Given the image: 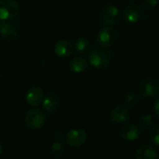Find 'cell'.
I'll use <instances>...</instances> for the list:
<instances>
[{
    "label": "cell",
    "instance_id": "6da1fadb",
    "mask_svg": "<svg viewBox=\"0 0 159 159\" xmlns=\"http://www.w3.org/2000/svg\"><path fill=\"white\" fill-rule=\"evenodd\" d=\"M111 61V53L104 48L95 49L89 54L90 65L96 69H103L107 67Z\"/></svg>",
    "mask_w": 159,
    "mask_h": 159
},
{
    "label": "cell",
    "instance_id": "7a4b0ae2",
    "mask_svg": "<svg viewBox=\"0 0 159 159\" xmlns=\"http://www.w3.org/2000/svg\"><path fill=\"white\" fill-rule=\"evenodd\" d=\"M46 121V114L43 110L33 107L25 114V123L27 126L31 129H39L41 128Z\"/></svg>",
    "mask_w": 159,
    "mask_h": 159
},
{
    "label": "cell",
    "instance_id": "3957f363",
    "mask_svg": "<svg viewBox=\"0 0 159 159\" xmlns=\"http://www.w3.org/2000/svg\"><path fill=\"white\" fill-rule=\"evenodd\" d=\"M20 11L16 0H0V20L9 21L14 18Z\"/></svg>",
    "mask_w": 159,
    "mask_h": 159
},
{
    "label": "cell",
    "instance_id": "277c9868",
    "mask_svg": "<svg viewBox=\"0 0 159 159\" xmlns=\"http://www.w3.org/2000/svg\"><path fill=\"white\" fill-rule=\"evenodd\" d=\"M139 91L144 98H154L159 94V81L154 78H146L139 83Z\"/></svg>",
    "mask_w": 159,
    "mask_h": 159
},
{
    "label": "cell",
    "instance_id": "5b68a950",
    "mask_svg": "<svg viewBox=\"0 0 159 159\" xmlns=\"http://www.w3.org/2000/svg\"><path fill=\"white\" fill-rule=\"evenodd\" d=\"M117 39V33L111 26L102 27L97 36V40L98 44L104 48L112 46Z\"/></svg>",
    "mask_w": 159,
    "mask_h": 159
},
{
    "label": "cell",
    "instance_id": "8992f818",
    "mask_svg": "<svg viewBox=\"0 0 159 159\" xmlns=\"http://www.w3.org/2000/svg\"><path fill=\"white\" fill-rule=\"evenodd\" d=\"M66 143L72 148L81 147L87 141V134L84 129L74 128L66 133Z\"/></svg>",
    "mask_w": 159,
    "mask_h": 159
},
{
    "label": "cell",
    "instance_id": "52a82bcc",
    "mask_svg": "<svg viewBox=\"0 0 159 159\" xmlns=\"http://www.w3.org/2000/svg\"><path fill=\"white\" fill-rule=\"evenodd\" d=\"M120 11L117 7L113 5H109L105 7L102 11V19L103 22L108 26H113L118 24L120 20Z\"/></svg>",
    "mask_w": 159,
    "mask_h": 159
},
{
    "label": "cell",
    "instance_id": "ba28073f",
    "mask_svg": "<svg viewBox=\"0 0 159 159\" xmlns=\"http://www.w3.org/2000/svg\"><path fill=\"white\" fill-rule=\"evenodd\" d=\"M122 17L124 22L128 25L136 24L141 17V9L139 8V6L135 4L129 5L124 10Z\"/></svg>",
    "mask_w": 159,
    "mask_h": 159
},
{
    "label": "cell",
    "instance_id": "9c48e42d",
    "mask_svg": "<svg viewBox=\"0 0 159 159\" xmlns=\"http://www.w3.org/2000/svg\"><path fill=\"white\" fill-rule=\"evenodd\" d=\"M130 111L125 106H116L114 107L110 113L111 120L115 124L125 123L130 118Z\"/></svg>",
    "mask_w": 159,
    "mask_h": 159
},
{
    "label": "cell",
    "instance_id": "30bf717a",
    "mask_svg": "<svg viewBox=\"0 0 159 159\" xmlns=\"http://www.w3.org/2000/svg\"><path fill=\"white\" fill-rule=\"evenodd\" d=\"M43 98H44L43 90L39 86H33L29 88L25 95L26 102L32 107H38L42 102Z\"/></svg>",
    "mask_w": 159,
    "mask_h": 159
},
{
    "label": "cell",
    "instance_id": "8fae6325",
    "mask_svg": "<svg viewBox=\"0 0 159 159\" xmlns=\"http://www.w3.org/2000/svg\"><path fill=\"white\" fill-rule=\"evenodd\" d=\"M53 51L57 56L61 58H67L73 53L74 48L68 40L61 39L54 44Z\"/></svg>",
    "mask_w": 159,
    "mask_h": 159
},
{
    "label": "cell",
    "instance_id": "7c38bea8",
    "mask_svg": "<svg viewBox=\"0 0 159 159\" xmlns=\"http://www.w3.org/2000/svg\"><path fill=\"white\" fill-rule=\"evenodd\" d=\"M121 136L125 140L133 141L139 139V137L140 136V131L137 125L132 124V123H127L122 126Z\"/></svg>",
    "mask_w": 159,
    "mask_h": 159
},
{
    "label": "cell",
    "instance_id": "4fadbf2b",
    "mask_svg": "<svg viewBox=\"0 0 159 159\" xmlns=\"http://www.w3.org/2000/svg\"><path fill=\"white\" fill-rule=\"evenodd\" d=\"M0 35L7 39H12L18 35V28L9 21L0 23Z\"/></svg>",
    "mask_w": 159,
    "mask_h": 159
},
{
    "label": "cell",
    "instance_id": "5bb4252c",
    "mask_svg": "<svg viewBox=\"0 0 159 159\" xmlns=\"http://www.w3.org/2000/svg\"><path fill=\"white\" fill-rule=\"evenodd\" d=\"M135 156L136 159H156V151L152 146L144 144L137 149Z\"/></svg>",
    "mask_w": 159,
    "mask_h": 159
},
{
    "label": "cell",
    "instance_id": "9a60e30c",
    "mask_svg": "<svg viewBox=\"0 0 159 159\" xmlns=\"http://www.w3.org/2000/svg\"><path fill=\"white\" fill-rule=\"evenodd\" d=\"M87 66H88V63L85 58L75 57L69 62L68 67L74 73H82L87 68Z\"/></svg>",
    "mask_w": 159,
    "mask_h": 159
},
{
    "label": "cell",
    "instance_id": "2e32d148",
    "mask_svg": "<svg viewBox=\"0 0 159 159\" xmlns=\"http://www.w3.org/2000/svg\"><path fill=\"white\" fill-rule=\"evenodd\" d=\"M75 49L79 54H88L91 51V44L85 38H79L75 42Z\"/></svg>",
    "mask_w": 159,
    "mask_h": 159
},
{
    "label": "cell",
    "instance_id": "e0dca14e",
    "mask_svg": "<svg viewBox=\"0 0 159 159\" xmlns=\"http://www.w3.org/2000/svg\"><path fill=\"white\" fill-rule=\"evenodd\" d=\"M57 105H58V101L57 99L55 98V97L50 95V96H47L46 98H43L42 100V107H43V110L46 111L47 112H53L56 108H57Z\"/></svg>",
    "mask_w": 159,
    "mask_h": 159
},
{
    "label": "cell",
    "instance_id": "ac0fdd59",
    "mask_svg": "<svg viewBox=\"0 0 159 159\" xmlns=\"http://www.w3.org/2000/svg\"><path fill=\"white\" fill-rule=\"evenodd\" d=\"M150 139L152 141V143L159 148V124L155 125L150 133Z\"/></svg>",
    "mask_w": 159,
    "mask_h": 159
},
{
    "label": "cell",
    "instance_id": "d6986e66",
    "mask_svg": "<svg viewBox=\"0 0 159 159\" xmlns=\"http://www.w3.org/2000/svg\"><path fill=\"white\" fill-rule=\"evenodd\" d=\"M64 145L63 143L59 142V141H55L52 144V147H51V152L53 155L55 156H58V155H61L64 152Z\"/></svg>",
    "mask_w": 159,
    "mask_h": 159
},
{
    "label": "cell",
    "instance_id": "ffe728a7",
    "mask_svg": "<svg viewBox=\"0 0 159 159\" xmlns=\"http://www.w3.org/2000/svg\"><path fill=\"white\" fill-rule=\"evenodd\" d=\"M139 102V97L137 94H128L125 97V103L130 106H136Z\"/></svg>",
    "mask_w": 159,
    "mask_h": 159
},
{
    "label": "cell",
    "instance_id": "44dd1931",
    "mask_svg": "<svg viewBox=\"0 0 159 159\" xmlns=\"http://www.w3.org/2000/svg\"><path fill=\"white\" fill-rule=\"evenodd\" d=\"M139 123H140V125H141L142 127L147 128V127H149L152 125V117L150 114H143L139 118Z\"/></svg>",
    "mask_w": 159,
    "mask_h": 159
},
{
    "label": "cell",
    "instance_id": "7402d4cb",
    "mask_svg": "<svg viewBox=\"0 0 159 159\" xmlns=\"http://www.w3.org/2000/svg\"><path fill=\"white\" fill-rule=\"evenodd\" d=\"M159 0H144L143 6L146 10H152L157 6Z\"/></svg>",
    "mask_w": 159,
    "mask_h": 159
},
{
    "label": "cell",
    "instance_id": "603a6c76",
    "mask_svg": "<svg viewBox=\"0 0 159 159\" xmlns=\"http://www.w3.org/2000/svg\"><path fill=\"white\" fill-rule=\"evenodd\" d=\"M153 111L155 115L159 118V98H156V100L153 103Z\"/></svg>",
    "mask_w": 159,
    "mask_h": 159
},
{
    "label": "cell",
    "instance_id": "cb8c5ba5",
    "mask_svg": "<svg viewBox=\"0 0 159 159\" xmlns=\"http://www.w3.org/2000/svg\"><path fill=\"white\" fill-rule=\"evenodd\" d=\"M2 152H3V146H2L1 144H0V154L2 153Z\"/></svg>",
    "mask_w": 159,
    "mask_h": 159
}]
</instances>
